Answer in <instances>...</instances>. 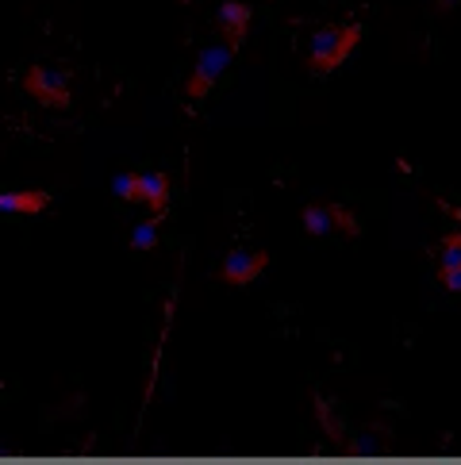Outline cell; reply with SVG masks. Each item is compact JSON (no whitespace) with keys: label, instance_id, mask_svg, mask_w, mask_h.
I'll list each match as a JSON object with an SVG mask.
<instances>
[{"label":"cell","instance_id":"cell-1","mask_svg":"<svg viewBox=\"0 0 461 465\" xmlns=\"http://www.w3.org/2000/svg\"><path fill=\"white\" fill-rule=\"evenodd\" d=\"M361 43V24H331V27H319L311 35V46H308V70L311 74H335L338 65L350 58V51Z\"/></svg>","mask_w":461,"mask_h":465},{"label":"cell","instance_id":"cell-2","mask_svg":"<svg viewBox=\"0 0 461 465\" xmlns=\"http://www.w3.org/2000/svg\"><path fill=\"white\" fill-rule=\"evenodd\" d=\"M24 93H31L46 108H65L70 96H74L70 74L58 70V65H31V70L24 74Z\"/></svg>","mask_w":461,"mask_h":465},{"label":"cell","instance_id":"cell-3","mask_svg":"<svg viewBox=\"0 0 461 465\" xmlns=\"http://www.w3.org/2000/svg\"><path fill=\"white\" fill-rule=\"evenodd\" d=\"M230 54H235V51H230L227 43L223 46H204L201 58H196V65H192L189 81H185V96H189V101H201V96H208V89L223 77Z\"/></svg>","mask_w":461,"mask_h":465},{"label":"cell","instance_id":"cell-4","mask_svg":"<svg viewBox=\"0 0 461 465\" xmlns=\"http://www.w3.org/2000/svg\"><path fill=\"white\" fill-rule=\"evenodd\" d=\"M266 265H270L266 251H230L220 265V281L230 289H242V285H250L254 277L266 273Z\"/></svg>","mask_w":461,"mask_h":465},{"label":"cell","instance_id":"cell-5","mask_svg":"<svg viewBox=\"0 0 461 465\" xmlns=\"http://www.w3.org/2000/svg\"><path fill=\"white\" fill-rule=\"evenodd\" d=\"M250 20H254V12H250V5H242V0H227V5L216 12V27L223 31V43L230 46V51H239V46L246 43Z\"/></svg>","mask_w":461,"mask_h":465},{"label":"cell","instance_id":"cell-6","mask_svg":"<svg viewBox=\"0 0 461 465\" xmlns=\"http://www.w3.org/2000/svg\"><path fill=\"white\" fill-rule=\"evenodd\" d=\"M51 208V196L43 189H15V193H0V212L12 215H39Z\"/></svg>","mask_w":461,"mask_h":465},{"label":"cell","instance_id":"cell-7","mask_svg":"<svg viewBox=\"0 0 461 465\" xmlns=\"http://www.w3.org/2000/svg\"><path fill=\"white\" fill-rule=\"evenodd\" d=\"M142 204L154 215H166V208H170V177L166 173H142Z\"/></svg>","mask_w":461,"mask_h":465},{"label":"cell","instance_id":"cell-8","mask_svg":"<svg viewBox=\"0 0 461 465\" xmlns=\"http://www.w3.org/2000/svg\"><path fill=\"white\" fill-rule=\"evenodd\" d=\"M304 231L311 239H323V235H331L335 231V212H331V204H308L304 208Z\"/></svg>","mask_w":461,"mask_h":465},{"label":"cell","instance_id":"cell-9","mask_svg":"<svg viewBox=\"0 0 461 465\" xmlns=\"http://www.w3.org/2000/svg\"><path fill=\"white\" fill-rule=\"evenodd\" d=\"M438 270H461V231L438 239Z\"/></svg>","mask_w":461,"mask_h":465},{"label":"cell","instance_id":"cell-10","mask_svg":"<svg viewBox=\"0 0 461 465\" xmlns=\"http://www.w3.org/2000/svg\"><path fill=\"white\" fill-rule=\"evenodd\" d=\"M162 220H166V215H151L146 223H139L135 231H131V246H135V251H151V246L158 242V227H162Z\"/></svg>","mask_w":461,"mask_h":465},{"label":"cell","instance_id":"cell-11","mask_svg":"<svg viewBox=\"0 0 461 465\" xmlns=\"http://www.w3.org/2000/svg\"><path fill=\"white\" fill-rule=\"evenodd\" d=\"M112 189L120 201H142V173H120L112 181Z\"/></svg>","mask_w":461,"mask_h":465},{"label":"cell","instance_id":"cell-12","mask_svg":"<svg viewBox=\"0 0 461 465\" xmlns=\"http://www.w3.org/2000/svg\"><path fill=\"white\" fill-rule=\"evenodd\" d=\"M311 401H316V415L323 420V427H327V435H331V442H335V446H346L342 427H338V420H335V411L327 408V401H323V396H311Z\"/></svg>","mask_w":461,"mask_h":465},{"label":"cell","instance_id":"cell-13","mask_svg":"<svg viewBox=\"0 0 461 465\" xmlns=\"http://www.w3.org/2000/svg\"><path fill=\"white\" fill-rule=\"evenodd\" d=\"M331 212H335V231L338 235H350V239H358V215L350 212V208H342V204H331Z\"/></svg>","mask_w":461,"mask_h":465},{"label":"cell","instance_id":"cell-14","mask_svg":"<svg viewBox=\"0 0 461 465\" xmlns=\"http://www.w3.org/2000/svg\"><path fill=\"white\" fill-rule=\"evenodd\" d=\"M438 281L446 285L450 292H461V270H438Z\"/></svg>","mask_w":461,"mask_h":465},{"label":"cell","instance_id":"cell-15","mask_svg":"<svg viewBox=\"0 0 461 465\" xmlns=\"http://www.w3.org/2000/svg\"><path fill=\"white\" fill-rule=\"evenodd\" d=\"M454 8H461V0H431V12H438V15H446Z\"/></svg>","mask_w":461,"mask_h":465}]
</instances>
